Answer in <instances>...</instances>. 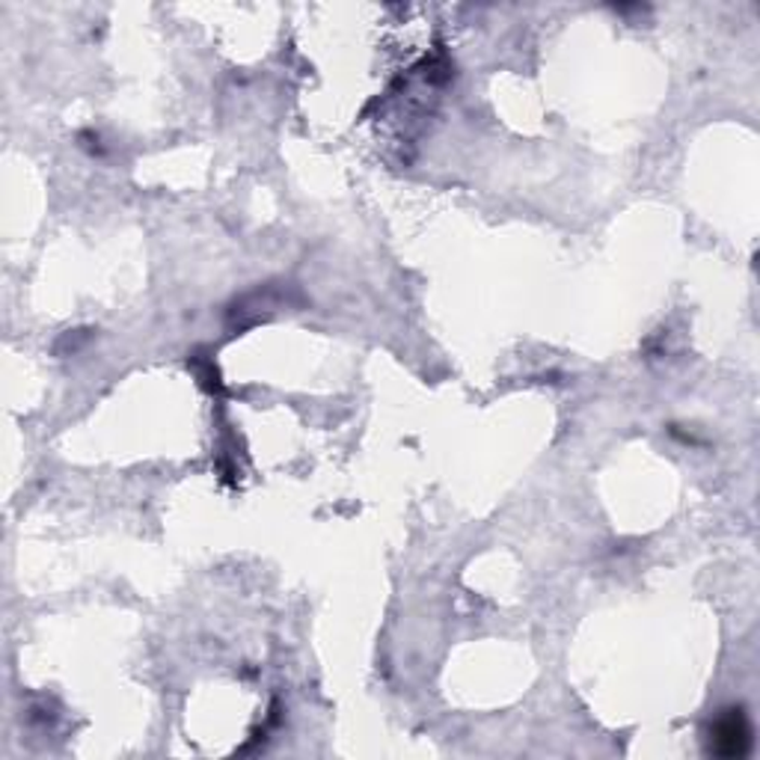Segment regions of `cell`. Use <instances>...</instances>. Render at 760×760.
<instances>
[{
  "mask_svg": "<svg viewBox=\"0 0 760 760\" xmlns=\"http://www.w3.org/2000/svg\"><path fill=\"white\" fill-rule=\"evenodd\" d=\"M710 743H713L715 755H722V758H739V755H746L751 743V731L749 725H746L743 710H727L713 725Z\"/></svg>",
  "mask_w": 760,
  "mask_h": 760,
  "instance_id": "obj_1",
  "label": "cell"
}]
</instances>
